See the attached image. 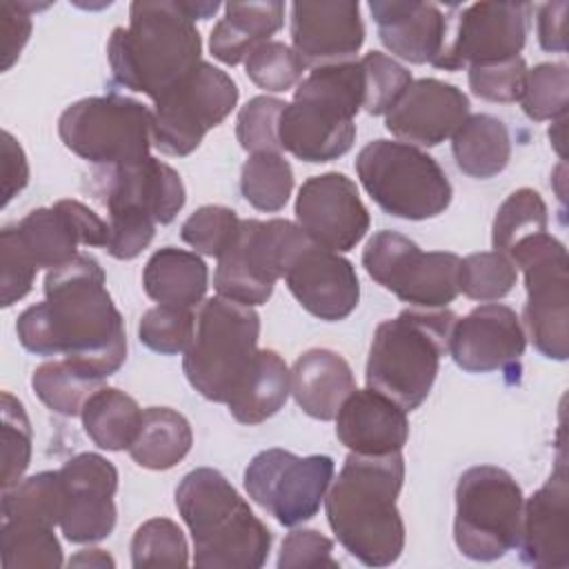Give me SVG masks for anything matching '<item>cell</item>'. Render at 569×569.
Masks as SVG:
<instances>
[{"label": "cell", "instance_id": "cell-1", "mask_svg": "<svg viewBox=\"0 0 569 569\" xmlns=\"http://www.w3.org/2000/svg\"><path fill=\"white\" fill-rule=\"evenodd\" d=\"M20 345L36 356H64L100 378L127 358L124 320L107 291V276L89 253L47 271L44 300L16 320Z\"/></svg>", "mask_w": 569, "mask_h": 569}, {"label": "cell", "instance_id": "cell-35", "mask_svg": "<svg viewBox=\"0 0 569 569\" xmlns=\"http://www.w3.org/2000/svg\"><path fill=\"white\" fill-rule=\"evenodd\" d=\"M102 382L104 378L67 358L42 362L31 376V387L42 405L64 418L80 416L84 402L102 387Z\"/></svg>", "mask_w": 569, "mask_h": 569}, {"label": "cell", "instance_id": "cell-48", "mask_svg": "<svg viewBox=\"0 0 569 569\" xmlns=\"http://www.w3.org/2000/svg\"><path fill=\"white\" fill-rule=\"evenodd\" d=\"M287 107L284 100L271 96H256L238 111L236 136L244 151L249 153H280L278 122Z\"/></svg>", "mask_w": 569, "mask_h": 569}, {"label": "cell", "instance_id": "cell-43", "mask_svg": "<svg viewBox=\"0 0 569 569\" xmlns=\"http://www.w3.org/2000/svg\"><path fill=\"white\" fill-rule=\"evenodd\" d=\"M305 69L307 67L296 49L278 40H267L258 44L244 60L247 78L271 93L296 87L302 80Z\"/></svg>", "mask_w": 569, "mask_h": 569}, {"label": "cell", "instance_id": "cell-20", "mask_svg": "<svg viewBox=\"0 0 569 569\" xmlns=\"http://www.w3.org/2000/svg\"><path fill=\"white\" fill-rule=\"evenodd\" d=\"M527 336L518 313L498 302L480 305L453 322L449 353L469 373L511 369L520 362Z\"/></svg>", "mask_w": 569, "mask_h": 569}, {"label": "cell", "instance_id": "cell-6", "mask_svg": "<svg viewBox=\"0 0 569 569\" xmlns=\"http://www.w3.org/2000/svg\"><path fill=\"white\" fill-rule=\"evenodd\" d=\"M458 316L449 309H405L376 327L367 358V387L405 411L418 409L438 376Z\"/></svg>", "mask_w": 569, "mask_h": 569}, {"label": "cell", "instance_id": "cell-23", "mask_svg": "<svg viewBox=\"0 0 569 569\" xmlns=\"http://www.w3.org/2000/svg\"><path fill=\"white\" fill-rule=\"evenodd\" d=\"M291 42L305 67L349 62L365 42L358 2H293Z\"/></svg>", "mask_w": 569, "mask_h": 569}, {"label": "cell", "instance_id": "cell-38", "mask_svg": "<svg viewBox=\"0 0 569 569\" xmlns=\"http://www.w3.org/2000/svg\"><path fill=\"white\" fill-rule=\"evenodd\" d=\"M240 191L258 211H280L293 191L291 164L280 153H251L240 171Z\"/></svg>", "mask_w": 569, "mask_h": 569}, {"label": "cell", "instance_id": "cell-55", "mask_svg": "<svg viewBox=\"0 0 569 569\" xmlns=\"http://www.w3.org/2000/svg\"><path fill=\"white\" fill-rule=\"evenodd\" d=\"M2 178H4V187H2L4 200H2V204H7L29 182L27 156H24L20 142L9 131L2 133Z\"/></svg>", "mask_w": 569, "mask_h": 569}, {"label": "cell", "instance_id": "cell-31", "mask_svg": "<svg viewBox=\"0 0 569 569\" xmlns=\"http://www.w3.org/2000/svg\"><path fill=\"white\" fill-rule=\"evenodd\" d=\"M451 151L462 173L487 180L509 164L511 138L505 122L496 116L473 113L453 131Z\"/></svg>", "mask_w": 569, "mask_h": 569}, {"label": "cell", "instance_id": "cell-24", "mask_svg": "<svg viewBox=\"0 0 569 569\" xmlns=\"http://www.w3.org/2000/svg\"><path fill=\"white\" fill-rule=\"evenodd\" d=\"M284 282L302 309L327 322L345 320L360 300L353 264L313 242L296 256L284 273Z\"/></svg>", "mask_w": 569, "mask_h": 569}, {"label": "cell", "instance_id": "cell-7", "mask_svg": "<svg viewBox=\"0 0 569 569\" xmlns=\"http://www.w3.org/2000/svg\"><path fill=\"white\" fill-rule=\"evenodd\" d=\"M260 316L222 296L200 302L196 333L184 351L189 385L211 402H229L258 358Z\"/></svg>", "mask_w": 569, "mask_h": 569}, {"label": "cell", "instance_id": "cell-50", "mask_svg": "<svg viewBox=\"0 0 569 569\" xmlns=\"http://www.w3.org/2000/svg\"><path fill=\"white\" fill-rule=\"evenodd\" d=\"M336 569L333 542L316 529H293L280 545L278 569Z\"/></svg>", "mask_w": 569, "mask_h": 569}, {"label": "cell", "instance_id": "cell-28", "mask_svg": "<svg viewBox=\"0 0 569 569\" xmlns=\"http://www.w3.org/2000/svg\"><path fill=\"white\" fill-rule=\"evenodd\" d=\"M284 20L282 2H229L209 36V49L216 60L233 67L262 42H267Z\"/></svg>", "mask_w": 569, "mask_h": 569}, {"label": "cell", "instance_id": "cell-54", "mask_svg": "<svg viewBox=\"0 0 569 569\" xmlns=\"http://www.w3.org/2000/svg\"><path fill=\"white\" fill-rule=\"evenodd\" d=\"M56 207L67 216L69 224L73 227L80 244L84 247H107L109 240V222L102 220L96 211L73 198H62Z\"/></svg>", "mask_w": 569, "mask_h": 569}, {"label": "cell", "instance_id": "cell-32", "mask_svg": "<svg viewBox=\"0 0 569 569\" xmlns=\"http://www.w3.org/2000/svg\"><path fill=\"white\" fill-rule=\"evenodd\" d=\"M291 393V371L273 349H258V358L240 389L227 402L242 425H260L278 413Z\"/></svg>", "mask_w": 569, "mask_h": 569}, {"label": "cell", "instance_id": "cell-34", "mask_svg": "<svg viewBox=\"0 0 569 569\" xmlns=\"http://www.w3.org/2000/svg\"><path fill=\"white\" fill-rule=\"evenodd\" d=\"M80 418L93 445L107 451H122L131 447L140 429L142 409L129 393L116 387H100L84 402Z\"/></svg>", "mask_w": 569, "mask_h": 569}, {"label": "cell", "instance_id": "cell-3", "mask_svg": "<svg viewBox=\"0 0 569 569\" xmlns=\"http://www.w3.org/2000/svg\"><path fill=\"white\" fill-rule=\"evenodd\" d=\"M202 40L182 0H136L129 27H116L107 42L113 80L160 98L202 62Z\"/></svg>", "mask_w": 569, "mask_h": 569}, {"label": "cell", "instance_id": "cell-27", "mask_svg": "<svg viewBox=\"0 0 569 569\" xmlns=\"http://www.w3.org/2000/svg\"><path fill=\"white\" fill-rule=\"evenodd\" d=\"M353 389V371L338 351L316 347L300 353L291 367V393L298 407L316 420L336 418Z\"/></svg>", "mask_w": 569, "mask_h": 569}, {"label": "cell", "instance_id": "cell-30", "mask_svg": "<svg viewBox=\"0 0 569 569\" xmlns=\"http://www.w3.org/2000/svg\"><path fill=\"white\" fill-rule=\"evenodd\" d=\"M13 240L20 253L36 269H56L78 256V236L67 216L56 207H38L16 224L2 229Z\"/></svg>", "mask_w": 569, "mask_h": 569}, {"label": "cell", "instance_id": "cell-13", "mask_svg": "<svg viewBox=\"0 0 569 569\" xmlns=\"http://www.w3.org/2000/svg\"><path fill=\"white\" fill-rule=\"evenodd\" d=\"M365 271L402 302L442 309L460 293V258L451 251H422L402 233L382 229L362 251Z\"/></svg>", "mask_w": 569, "mask_h": 569}, {"label": "cell", "instance_id": "cell-36", "mask_svg": "<svg viewBox=\"0 0 569 569\" xmlns=\"http://www.w3.org/2000/svg\"><path fill=\"white\" fill-rule=\"evenodd\" d=\"M64 485L58 471H40L2 491V520H24L47 527L60 525Z\"/></svg>", "mask_w": 569, "mask_h": 569}, {"label": "cell", "instance_id": "cell-11", "mask_svg": "<svg viewBox=\"0 0 569 569\" xmlns=\"http://www.w3.org/2000/svg\"><path fill=\"white\" fill-rule=\"evenodd\" d=\"M309 236L291 220H242L236 240L218 256L213 287L218 296L256 307L264 305L276 280L284 278Z\"/></svg>", "mask_w": 569, "mask_h": 569}, {"label": "cell", "instance_id": "cell-41", "mask_svg": "<svg viewBox=\"0 0 569 569\" xmlns=\"http://www.w3.org/2000/svg\"><path fill=\"white\" fill-rule=\"evenodd\" d=\"M518 280L516 264L500 251L469 253L460 260L458 287L460 291L480 302L505 298Z\"/></svg>", "mask_w": 569, "mask_h": 569}, {"label": "cell", "instance_id": "cell-17", "mask_svg": "<svg viewBox=\"0 0 569 569\" xmlns=\"http://www.w3.org/2000/svg\"><path fill=\"white\" fill-rule=\"evenodd\" d=\"M296 222L309 240L329 251L353 249L369 231V211L356 182L338 171L311 176L296 198Z\"/></svg>", "mask_w": 569, "mask_h": 569}, {"label": "cell", "instance_id": "cell-2", "mask_svg": "<svg viewBox=\"0 0 569 569\" xmlns=\"http://www.w3.org/2000/svg\"><path fill=\"white\" fill-rule=\"evenodd\" d=\"M405 480L400 451L349 453L325 496V511L338 542L367 567L393 565L405 549V522L396 507Z\"/></svg>", "mask_w": 569, "mask_h": 569}, {"label": "cell", "instance_id": "cell-16", "mask_svg": "<svg viewBox=\"0 0 569 569\" xmlns=\"http://www.w3.org/2000/svg\"><path fill=\"white\" fill-rule=\"evenodd\" d=\"M531 4L525 2H476L453 7L447 16L445 42L436 69L458 71L516 58L527 40Z\"/></svg>", "mask_w": 569, "mask_h": 569}, {"label": "cell", "instance_id": "cell-39", "mask_svg": "<svg viewBox=\"0 0 569 569\" xmlns=\"http://www.w3.org/2000/svg\"><path fill=\"white\" fill-rule=\"evenodd\" d=\"M547 204L536 189L522 187L509 193L496 211L491 224V244L493 251L509 253L520 240L547 231Z\"/></svg>", "mask_w": 569, "mask_h": 569}, {"label": "cell", "instance_id": "cell-56", "mask_svg": "<svg viewBox=\"0 0 569 569\" xmlns=\"http://www.w3.org/2000/svg\"><path fill=\"white\" fill-rule=\"evenodd\" d=\"M567 2H547L538 7V42L545 51H565L567 36H565V16Z\"/></svg>", "mask_w": 569, "mask_h": 569}, {"label": "cell", "instance_id": "cell-18", "mask_svg": "<svg viewBox=\"0 0 569 569\" xmlns=\"http://www.w3.org/2000/svg\"><path fill=\"white\" fill-rule=\"evenodd\" d=\"M64 485L60 529L73 545H91L111 536L116 527L118 469L100 453H78L58 469Z\"/></svg>", "mask_w": 569, "mask_h": 569}, {"label": "cell", "instance_id": "cell-5", "mask_svg": "<svg viewBox=\"0 0 569 569\" xmlns=\"http://www.w3.org/2000/svg\"><path fill=\"white\" fill-rule=\"evenodd\" d=\"M365 100L360 60L318 67L296 84L278 122L280 147L305 162L345 156L356 140L353 118Z\"/></svg>", "mask_w": 569, "mask_h": 569}, {"label": "cell", "instance_id": "cell-46", "mask_svg": "<svg viewBox=\"0 0 569 569\" xmlns=\"http://www.w3.org/2000/svg\"><path fill=\"white\" fill-rule=\"evenodd\" d=\"M2 491L22 480L31 462V422L22 402L2 391Z\"/></svg>", "mask_w": 569, "mask_h": 569}, {"label": "cell", "instance_id": "cell-52", "mask_svg": "<svg viewBox=\"0 0 569 569\" xmlns=\"http://www.w3.org/2000/svg\"><path fill=\"white\" fill-rule=\"evenodd\" d=\"M0 284H2V307H11L22 300L31 287L38 269L20 253L13 240L0 233Z\"/></svg>", "mask_w": 569, "mask_h": 569}, {"label": "cell", "instance_id": "cell-37", "mask_svg": "<svg viewBox=\"0 0 569 569\" xmlns=\"http://www.w3.org/2000/svg\"><path fill=\"white\" fill-rule=\"evenodd\" d=\"M0 556L4 569H58L62 567V547L53 533V527L2 520L0 527Z\"/></svg>", "mask_w": 569, "mask_h": 569}, {"label": "cell", "instance_id": "cell-22", "mask_svg": "<svg viewBox=\"0 0 569 569\" xmlns=\"http://www.w3.org/2000/svg\"><path fill=\"white\" fill-rule=\"evenodd\" d=\"M469 116V98L456 84L438 78L411 80L385 118V127L398 140L418 147L445 142Z\"/></svg>", "mask_w": 569, "mask_h": 569}, {"label": "cell", "instance_id": "cell-42", "mask_svg": "<svg viewBox=\"0 0 569 569\" xmlns=\"http://www.w3.org/2000/svg\"><path fill=\"white\" fill-rule=\"evenodd\" d=\"M569 98V69L565 62H540L527 69L525 91L520 96L527 118L542 122L556 120L567 113Z\"/></svg>", "mask_w": 569, "mask_h": 569}, {"label": "cell", "instance_id": "cell-53", "mask_svg": "<svg viewBox=\"0 0 569 569\" xmlns=\"http://www.w3.org/2000/svg\"><path fill=\"white\" fill-rule=\"evenodd\" d=\"M47 4L33 2H0V36H2V71H9L31 36V11Z\"/></svg>", "mask_w": 569, "mask_h": 569}, {"label": "cell", "instance_id": "cell-57", "mask_svg": "<svg viewBox=\"0 0 569 569\" xmlns=\"http://www.w3.org/2000/svg\"><path fill=\"white\" fill-rule=\"evenodd\" d=\"M69 567H96V569H113L116 560L102 549H82L69 558Z\"/></svg>", "mask_w": 569, "mask_h": 569}, {"label": "cell", "instance_id": "cell-14", "mask_svg": "<svg viewBox=\"0 0 569 569\" xmlns=\"http://www.w3.org/2000/svg\"><path fill=\"white\" fill-rule=\"evenodd\" d=\"M153 104V147L167 156H189L233 111L238 87L229 73L202 60Z\"/></svg>", "mask_w": 569, "mask_h": 569}, {"label": "cell", "instance_id": "cell-44", "mask_svg": "<svg viewBox=\"0 0 569 569\" xmlns=\"http://www.w3.org/2000/svg\"><path fill=\"white\" fill-rule=\"evenodd\" d=\"M196 333V316L191 309L158 305L142 313L138 338L151 351L176 356L184 353Z\"/></svg>", "mask_w": 569, "mask_h": 569}, {"label": "cell", "instance_id": "cell-12", "mask_svg": "<svg viewBox=\"0 0 569 569\" xmlns=\"http://www.w3.org/2000/svg\"><path fill=\"white\" fill-rule=\"evenodd\" d=\"M507 258L525 273L522 322L533 347L551 360L569 356V260L565 244L542 231L513 244Z\"/></svg>", "mask_w": 569, "mask_h": 569}, {"label": "cell", "instance_id": "cell-33", "mask_svg": "<svg viewBox=\"0 0 569 569\" xmlns=\"http://www.w3.org/2000/svg\"><path fill=\"white\" fill-rule=\"evenodd\" d=\"M193 431L189 420L171 407H147L129 456L144 469L164 471L176 467L191 449Z\"/></svg>", "mask_w": 569, "mask_h": 569}, {"label": "cell", "instance_id": "cell-45", "mask_svg": "<svg viewBox=\"0 0 569 569\" xmlns=\"http://www.w3.org/2000/svg\"><path fill=\"white\" fill-rule=\"evenodd\" d=\"M360 67L365 76L362 109L371 116H387L411 84V73L380 51L365 53L360 58Z\"/></svg>", "mask_w": 569, "mask_h": 569}, {"label": "cell", "instance_id": "cell-29", "mask_svg": "<svg viewBox=\"0 0 569 569\" xmlns=\"http://www.w3.org/2000/svg\"><path fill=\"white\" fill-rule=\"evenodd\" d=\"M209 269L196 251L162 247L151 253L142 271L144 293L158 305L193 309L202 302Z\"/></svg>", "mask_w": 569, "mask_h": 569}, {"label": "cell", "instance_id": "cell-26", "mask_svg": "<svg viewBox=\"0 0 569 569\" xmlns=\"http://www.w3.org/2000/svg\"><path fill=\"white\" fill-rule=\"evenodd\" d=\"M369 11L378 24L380 42L398 58L425 64L433 62L445 42L447 13L431 2L373 0Z\"/></svg>", "mask_w": 569, "mask_h": 569}, {"label": "cell", "instance_id": "cell-4", "mask_svg": "<svg viewBox=\"0 0 569 569\" xmlns=\"http://www.w3.org/2000/svg\"><path fill=\"white\" fill-rule=\"evenodd\" d=\"M176 507L193 538L196 567L258 569L267 562L271 531L218 469L189 471L176 487Z\"/></svg>", "mask_w": 569, "mask_h": 569}, {"label": "cell", "instance_id": "cell-15", "mask_svg": "<svg viewBox=\"0 0 569 569\" xmlns=\"http://www.w3.org/2000/svg\"><path fill=\"white\" fill-rule=\"evenodd\" d=\"M333 469L329 456H296L273 447L251 458L244 469V489L280 525L296 527L318 513Z\"/></svg>", "mask_w": 569, "mask_h": 569}, {"label": "cell", "instance_id": "cell-10", "mask_svg": "<svg viewBox=\"0 0 569 569\" xmlns=\"http://www.w3.org/2000/svg\"><path fill=\"white\" fill-rule=\"evenodd\" d=\"M151 129L153 111L118 93L82 98L58 118L62 144L98 167L136 164L149 158Z\"/></svg>", "mask_w": 569, "mask_h": 569}, {"label": "cell", "instance_id": "cell-9", "mask_svg": "<svg viewBox=\"0 0 569 569\" xmlns=\"http://www.w3.org/2000/svg\"><path fill=\"white\" fill-rule=\"evenodd\" d=\"M522 489L516 478L493 465L462 471L456 485L453 540L462 556L491 562L518 545Z\"/></svg>", "mask_w": 569, "mask_h": 569}, {"label": "cell", "instance_id": "cell-19", "mask_svg": "<svg viewBox=\"0 0 569 569\" xmlns=\"http://www.w3.org/2000/svg\"><path fill=\"white\" fill-rule=\"evenodd\" d=\"M91 187L107 211H138L156 224H169L184 207V184L180 173L158 158L136 164L102 167Z\"/></svg>", "mask_w": 569, "mask_h": 569}, {"label": "cell", "instance_id": "cell-49", "mask_svg": "<svg viewBox=\"0 0 569 569\" xmlns=\"http://www.w3.org/2000/svg\"><path fill=\"white\" fill-rule=\"evenodd\" d=\"M525 78H527V64L520 56L502 62L469 67L471 93L489 102L520 100L525 91Z\"/></svg>", "mask_w": 569, "mask_h": 569}, {"label": "cell", "instance_id": "cell-8", "mask_svg": "<svg viewBox=\"0 0 569 569\" xmlns=\"http://www.w3.org/2000/svg\"><path fill=\"white\" fill-rule=\"evenodd\" d=\"M356 173L385 213L405 220L436 218L453 196L442 167L429 153L400 140L367 142L356 156Z\"/></svg>", "mask_w": 569, "mask_h": 569}, {"label": "cell", "instance_id": "cell-21", "mask_svg": "<svg viewBox=\"0 0 569 569\" xmlns=\"http://www.w3.org/2000/svg\"><path fill=\"white\" fill-rule=\"evenodd\" d=\"M516 547L525 565L540 569L569 567V482L562 442L549 480L522 502Z\"/></svg>", "mask_w": 569, "mask_h": 569}, {"label": "cell", "instance_id": "cell-51", "mask_svg": "<svg viewBox=\"0 0 569 569\" xmlns=\"http://www.w3.org/2000/svg\"><path fill=\"white\" fill-rule=\"evenodd\" d=\"M156 233V222L138 211L109 213V240L104 251L118 260H133L149 247Z\"/></svg>", "mask_w": 569, "mask_h": 569}, {"label": "cell", "instance_id": "cell-40", "mask_svg": "<svg viewBox=\"0 0 569 569\" xmlns=\"http://www.w3.org/2000/svg\"><path fill=\"white\" fill-rule=\"evenodd\" d=\"M131 565L142 567H187L189 547L182 529L169 518L142 522L131 538Z\"/></svg>", "mask_w": 569, "mask_h": 569}, {"label": "cell", "instance_id": "cell-25", "mask_svg": "<svg viewBox=\"0 0 569 569\" xmlns=\"http://www.w3.org/2000/svg\"><path fill=\"white\" fill-rule=\"evenodd\" d=\"M336 436L360 456L402 451L409 438L407 411L371 387L353 389L336 413Z\"/></svg>", "mask_w": 569, "mask_h": 569}, {"label": "cell", "instance_id": "cell-47", "mask_svg": "<svg viewBox=\"0 0 569 569\" xmlns=\"http://www.w3.org/2000/svg\"><path fill=\"white\" fill-rule=\"evenodd\" d=\"M240 218L222 204H204L196 209L180 227L182 240L202 256L218 258L238 236Z\"/></svg>", "mask_w": 569, "mask_h": 569}]
</instances>
